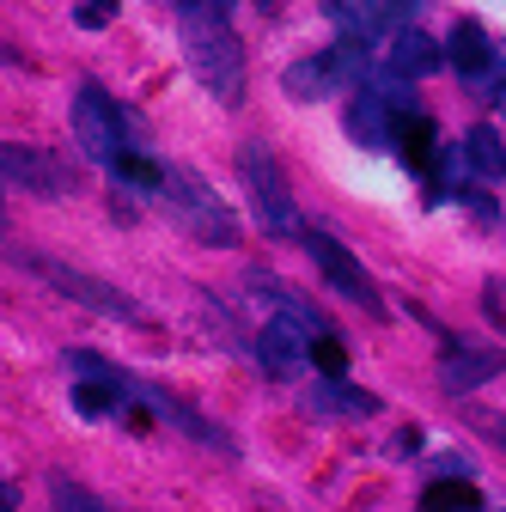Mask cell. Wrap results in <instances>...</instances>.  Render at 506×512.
<instances>
[{
  "instance_id": "obj_3",
  "label": "cell",
  "mask_w": 506,
  "mask_h": 512,
  "mask_svg": "<svg viewBox=\"0 0 506 512\" xmlns=\"http://www.w3.org/2000/svg\"><path fill=\"white\" fill-rule=\"evenodd\" d=\"M238 177H244V189H250V202H257V226L269 232V238H287V244H305V214L293 208V189H287V177H281V165H275V153L263 147V141H244L238 147Z\"/></svg>"
},
{
  "instance_id": "obj_5",
  "label": "cell",
  "mask_w": 506,
  "mask_h": 512,
  "mask_svg": "<svg viewBox=\"0 0 506 512\" xmlns=\"http://www.w3.org/2000/svg\"><path fill=\"white\" fill-rule=\"evenodd\" d=\"M165 208H171V220H177L189 238H196V244H214V250H232V244H238V220H232V208L214 196V189H208L196 171L171 165Z\"/></svg>"
},
{
  "instance_id": "obj_8",
  "label": "cell",
  "mask_w": 506,
  "mask_h": 512,
  "mask_svg": "<svg viewBox=\"0 0 506 512\" xmlns=\"http://www.w3.org/2000/svg\"><path fill=\"white\" fill-rule=\"evenodd\" d=\"M305 250H311V263L324 269V281H330V287H336L342 299H354V305H360L366 317H385V293L372 287V275H366V269L354 263V250H348V244H342L336 232L311 226V232H305Z\"/></svg>"
},
{
  "instance_id": "obj_22",
  "label": "cell",
  "mask_w": 506,
  "mask_h": 512,
  "mask_svg": "<svg viewBox=\"0 0 506 512\" xmlns=\"http://www.w3.org/2000/svg\"><path fill=\"white\" fill-rule=\"evenodd\" d=\"M13 506H19V482L7 476V482H0V512H13Z\"/></svg>"
},
{
  "instance_id": "obj_11",
  "label": "cell",
  "mask_w": 506,
  "mask_h": 512,
  "mask_svg": "<svg viewBox=\"0 0 506 512\" xmlns=\"http://www.w3.org/2000/svg\"><path fill=\"white\" fill-rule=\"evenodd\" d=\"M397 110H391V98L378 92V86H360L354 92V104H348V141L360 147V153H385V147H397Z\"/></svg>"
},
{
  "instance_id": "obj_7",
  "label": "cell",
  "mask_w": 506,
  "mask_h": 512,
  "mask_svg": "<svg viewBox=\"0 0 506 512\" xmlns=\"http://www.w3.org/2000/svg\"><path fill=\"white\" fill-rule=\"evenodd\" d=\"M446 61H452L458 86H464V92H476V98H494V92L506 86L500 43H494L476 19H458V25H452V37H446Z\"/></svg>"
},
{
  "instance_id": "obj_19",
  "label": "cell",
  "mask_w": 506,
  "mask_h": 512,
  "mask_svg": "<svg viewBox=\"0 0 506 512\" xmlns=\"http://www.w3.org/2000/svg\"><path fill=\"white\" fill-rule=\"evenodd\" d=\"M427 476H433V482H446V476H470V458H464V452H439V458L427 464Z\"/></svg>"
},
{
  "instance_id": "obj_12",
  "label": "cell",
  "mask_w": 506,
  "mask_h": 512,
  "mask_svg": "<svg viewBox=\"0 0 506 512\" xmlns=\"http://www.w3.org/2000/svg\"><path fill=\"white\" fill-rule=\"evenodd\" d=\"M110 183H116V189H129V196H141V202H165V189H171V165H159L153 153L129 147V153L110 165Z\"/></svg>"
},
{
  "instance_id": "obj_2",
  "label": "cell",
  "mask_w": 506,
  "mask_h": 512,
  "mask_svg": "<svg viewBox=\"0 0 506 512\" xmlns=\"http://www.w3.org/2000/svg\"><path fill=\"white\" fill-rule=\"evenodd\" d=\"M13 263H19L25 275L49 281L61 299H74V305L98 311V317H116V324H147V305H141V299H129L122 287H110V281H98V275H86V269H74V263H55V256L25 250V244H13Z\"/></svg>"
},
{
  "instance_id": "obj_13",
  "label": "cell",
  "mask_w": 506,
  "mask_h": 512,
  "mask_svg": "<svg viewBox=\"0 0 506 512\" xmlns=\"http://www.w3.org/2000/svg\"><path fill=\"white\" fill-rule=\"evenodd\" d=\"M305 409L311 415H348V421H372L378 415V397L372 391H354V384L342 378V384H311V391H305Z\"/></svg>"
},
{
  "instance_id": "obj_20",
  "label": "cell",
  "mask_w": 506,
  "mask_h": 512,
  "mask_svg": "<svg viewBox=\"0 0 506 512\" xmlns=\"http://www.w3.org/2000/svg\"><path fill=\"white\" fill-rule=\"evenodd\" d=\"M116 19V7H74V25H86V31H104Z\"/></svg>"
},
{
  "instance_id": "obj_4",
  "label": "cell",
  "mask_w": 506,
  "mask_h": 512,
  "mask_svg": "<svg viewBox=\"0 0 506 512\" xmlns=\"http://www.w3.org/2000/svg\"><path fill=\"white\" fill-rule=\"evenodd\" d=\"M372 80V55L360 49V43H336V49H318V55H305V61H293V68L281 74V86H287V98H299V104H324V98H336V92H360Z\"/></svg>"
},
{
  "instance_id": "obj_14",
  "label": "cell",
  "mask_w": 506,
  "mask_h": 512,
  "mask_svg": "<svg viewBox=\"0 0 506 512\" xmlns=\"http://www.w3.org/2000/svg\"><path fill=\"white\" fill-rule=\"evenodd\" d=\"M439 147H446V135L433 128V116H403V122H397V153H403L409 171H433Z\"/></svg>"
},
{
  "instance_id": "obj_23",
  "label": "cell",
  "mask_w": 506,
  "mask_h": 512,
  "mask_svg": "<svg viewBox=\"0 0 506 512\" xmlns=\"http://www.w3.org/2000/svg\"><path fill=\"white\" fill-rule=\"evenodd\" d=\"M494 110H500V116H506V86H500V92H494Z\"/></svg>"
},
{
  "instance_id": "obj_17",
  "label": "cell",
  "mask_w": 506,
  "mask_h": 512,
  "mask_svg": "<svg viewBox=\"0 0 506 512\" xmlns=\"http://www.w3.org/2000/svg\"><path fill=\"white\" fill-rule=\"evenodd\" d=\"M49 500H55V512H110L92 488H80L74 476H55V488H49Z\"/></svg>"
},
{
  "instance_id": "obj_6",
  "label": "cell",
  "mask_w": 506,
  "mask_h": 512,
  "mask_svg": "<svg viewBox=\"0 0 506 512\" xmlns=\"http://www.w3.org/2000/svg\"><path fill=\"white\" fill-rule=\"evenodd\" d=\"M74 141H80V153H86L92 165H104V171L129 153V122H122L116 98H110L104 86H92V80L74 92Z\"/></svg>"
},
{
  "instance_id": "obj_16",
  "label": "cell",
  "mask_w": 506,
  "mask_h": 512,
  "mask_svg": "<svg viewBox=\"0 0 506 512\" xmlns=\"http://www.w3.org/2000/svg\"><path fill=\"white\" fill-rule=\"evenodd\" d=\"M415 512H482V494L476 482H427Z\"/></svg>"
},
{
  "instance_id": "obj_9",
  "label": "cell",
  "mask_w": 506,
  "mask_h": 512,
  "mask_svg": "<svg viewBox=\"0 0 506 512\" xmlns=\"http://www.w3.org/2000/svg\"><path fill=\"white\" fill-rule=\"evenodd\" d=\"M0 171H7V189H25V196H43V202L74 196V189H80L74 165H61V153L25 147V141H7V153H0Z\"/></svg>"
},
{
  "instance_id": "obj_10",
  "label": "cell",
  "mask_w": 506,
  "mask_h": 512,
  "mask_svg": "<svg viewBox=\"0 0 506 512\" xmlns=\"http://www.w3.org/2000/svg\"><path fill=\"white\" fill-rule=\"evenodd\" d=\"M506 372V348H494V342H446L439 348V391H452V397H470L476 384H488V378H500Z\"/></svg>"
},
{
  "instance_id": "obj_18",
  "label": "cell",
  "mask_w": 506,
  "mask_h": 512,
  "mask_svg": "<svg viewBox=\"0 0 506 512\" xmlns=\"http://www.w3.org/2000/svg\"><path fill=\"white\" fill-rule=\"evenodd\" d=\"M311 366H318L330 384H342V378H348V342H342V336H324L318 348H311Z\"/></svg>"
},
{
  "instance_id": "obj_15",
  "label": "cell",
  "mask_w": 506,
  "mask_h": 512,
  "mask_svg": "<svg viewBox=\"0 0 506 512\" xmlns=\"http://www.w3.org/2000/svg\"><path fill=\"white\" fill-rule=\"evenodd\" d=\"M464 153H470V171H476V177H488V183L506 189V147H500L494 128H470V135H464Z\"/></svg>"
},
{
  "instance_id": "obj_1",
  "label": "cell",
  "mask_w": 506,
  "mask_h": 512,
  "mask_svg": "<svg viewBox=\"0 0 506 512\" xmlns=\"http://www.w3.org/2000/svg\"><path fill=\"white\" fill-rule=\"evenodd\" d=\"M177 37H183L189 74L214 92V104L238 110L244 92H250V74H244V43L232 31V7H220V0H189V7H177Z\"/></svg>"
},
{
  "instance_id": "obj_21",
  "label": "cell",
  "mask_w": 506,
  "mask_h": 512,
  "mask_svg": "<svg viewBox=\"0 0 506 512\" xmlns=\"http://www.w3.org/2000/svg\"><path fill=\"white\" fill-rule=\"evenodd\" d=\"M421 452V427H403L397 439H391V458H415Z\"/></svg>"
}]
</instances>
